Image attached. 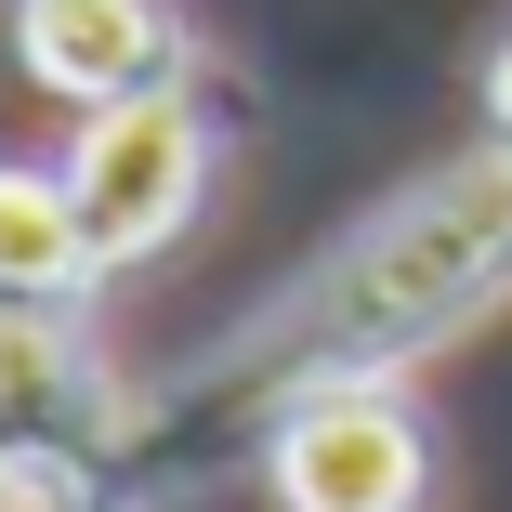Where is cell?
I'll list each match as a JSON object with an SVG mask.
<instances>
[{
	"mask_svg": "<svg viewBox=\"0 0 512 512\" xmlns=\"http://www.w3.org/2000/svg\"><path fill=\"white\" fill-rule=\"evenodd\" d=\"M499 289H512V145L434 171L407 211H381V224L329 263V289L302 302V355L342 368V381H355V368H394V355L473 329Z\"/></svg>",
	"mask_w": 512,
	"mask_h": 512,
	"instance_id": "6da1fadb",
	"label": "cell"
},
{
	"mask_svg": "<svg viewBox=\"0 0 512 512\" xmlns=\"http://www.w3.org/2000/svg\"><path fill=\"white\" fill-rule=\"evenodd\" d=\"M197 171H211V132H197L184 92H132V106H92L79 158H66V211L92 237V263H132L197 211Z\"/></svg>",
	"mask_w": 512,
	"mask_h": 512,
	"instance_id": "7a4b0ae2",
	"label": "cell"
},
{
	"mask_svg": "<svg viewBox=\"0 0 512 512\" xmlns=\"http://www.w3.org/2000/svg\"><path fill=\"white\" fill-rule=\"evenodd\" d=\"M276 499L289 512H421V421L368 381H316L276 434Z\"/></svg>",
	"mask_w": 512,
	"mask_h": 512,
	"instance_id": "3957f363",
	"label": "cell"
},
{
	"mask_svg": "<svg viewBox=\"0 0 512 512\" xmlns=\"http://www.w3.org/2000/svg\"><path fill=\"white\" fill-rule=\"evenodd\" d=\"M27 79H53L66 106H132L171 92V14L158 0H14Z\"/></svg>",
	"mask_w": 512,
	"mask_h": 512,
	"instance_id": "277c9868",
	"label": "cell"
},
{
	"mask_svg": "<svg viewBox=\"0 0 512 512\" xmlns=\"http://www.w3.org/2000/svg\"><path fill=\"white\" fill-rule=\"evenodd\" d=\"M79 263H92V237H79V211H66V184L0 171V302H66Z\"/></svg>",
	"mask_w": 512,
	"mask_h": 512,
	"instance_id": "5b68a950",
	"label": "cell"
},
{
	"mask_svg": "<svg viewBox=\"0 0 512 512\" xmlns=\"http://www.w3.org/2000/svg\"><path fill=\"white\" fill-rule=\"evenodd\" d=\"M486 106H499V132H512V40H499V66H486Z\"/></svg>",
	"mask_w": 512,
	"mask_h": 512,
	"instance_id": "8992f818",
	"label": "cell"
},
{
	"mask_svg": "<svg viewBox=\"0 0 512 512\" xmlns=\"http://www.w3.org/2000/svg\"><path fill=\"white\" fill-rule=\"evenodd\" d=\"M0 499H14V421H0Z\"/></svg>",
	"mask_w": 512,
	"mask_h": 512,
	"instance_id": "52a82bcc",
	"label": "cell"
}]
</instances>
